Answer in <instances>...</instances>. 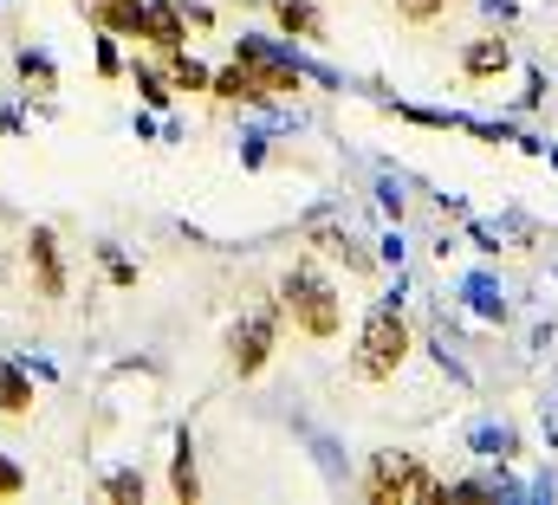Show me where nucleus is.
Masks as SVG:
<instances>
[{
	"label": "nucleus",
	"instance_id": "nucleus-14",
	"mask_svg": "<svg viewBox=\"0 0 558 505\" xmlns=\"http://www.w3.org/2000/svg\"><path fill=\"white\" fill-rule=\"evenodd\" d=\"M131 85H137V98L149 104V111H169V98H175L169 72H162V65H149V59H131Z\"/></svg>",
	"mask_w": 558,
	"mask_h": 505
},
{
	"label": "nucleus",
	"instance_id": "nucleus-10",
	"mask_svg": "<svg viewBox=\"0 0 558 505\" xmlns=\"http://www.w3.org/2000/svg\"><path fill=\"white\" fill-rule=\"evenodd\" d=\"M85 20L111 39H143V0H85Z\"/></svg>",
	"mask_w": 558,
	"mask_h": 505
},
{
	"label": "nucleus",
	"instance_id": "nucleus-9",
	"mask_svg": "<svg viewBox=\"0 0 558 505\" xmlns=\"http://www.w3.org/2000/svg\"><path fill=\"white\" fill-rule=\"evenodd\" d=\"M208 98H215V104H267V85H260L241 59H228V65L208 78Z\"/></svg>",
	"mask_w": 558,
	"mask_h": 505
},
{
	"label": "nucleus",
	"instance_id": "nucleus-3",
	"mask_svg": "<svg viewBox=\"0 0 558 505\" xmlns=\"http://www.w3.org/2000/svg\"><path fill=\"white\" fill-rule=\"evenodd\" d=\"M441 480L422 467L416 454H377L364 473V500L371 505H403V500H435Z\"/></svg>",
	"mask_w": 558,
	"mask_h": 505
},
{
	"label": "nucleus",
	"instance_id": "nucleus-5",
	"mask_svg": "<svg viewBox=\"0 0 558 505\" xmlns=\"http://www.w3.org/2000/svg\"><path fill=\"white\" fill-rule=\"evenodd\" d=\"M26 279H33V292L46 298V305H59L65 292H72V266H65V247H59V234L52 227H26Z\"/></svg>",
	"mask_w": 558,
	"mask_h": 505
},
{
	"label": "nucleus",
	"instance_id": "nucleus-17",
	"mask_svg": "<svg viewBox=\"0 0 558 505\" xmlns=\"http://www.w3.org/2000/svg\"><path fill=\"white\" fill-rule=\"evenodd\" d=\"M143 493H149V480H143L137 467L105 473V500H111V505H143Z\"/></svg>",
	"mask_w": 558,
	"mask_h": 505
},
{
	"label": "nucleus",
	"instance_id": "nucleus-4",
	"mask_svg": "<svg viewBox=\"0 0 558 505\" xmlns=\"http://www.w3.org/2000/svg\"><path fill=\"white\" fill-rule=\"evenodd\" d=\"M274 344H279V305H260V311H247L234 331H228V364H234V377H260L267 364H274Z\"/></svg>",
	"mask_w": 558,
	"mask_h": 505
},
{
	"label": "nucleus",
	"instance_id": "nucleus-19",
	"mask_svg": "<svg viewBox=\"0 0 558 505\" xmlns=\"http://www.w3.org/2000/svg\"><path fill=\"white\" fill-rule=\"evenodd\" d=\"M98 253H105V279H111L118 292H131V285H137V266H131L124 253H111V247H98Z\"/></svg>",
	"mask_w": 558,
	"mask_h": 505
},
{
	"label": "nucleus",
	"instance_id": "nucleus-2",
	"mask_svg": "<svg viewBox=\"0 0 558 505\" xmlns=\"http://www.w3.org/2000/svg\"><path fill=\"white\" fill-rule=\"evenodd\" d=\"M403 357H410V324H403L397 305H377V311L364 318V331H357L351 377L357 382H390L397 370H403Z\"/></svg>",
	"mask_w": 558,
	"mask_h": 505
},
{
	"label": "nucleus",
	"instance_id": "nucleus-16",
	"mask_svg": "<svg viewBox=\"0 0 558 505\" xmlns=\"http://www.w3.org/2000/svg\"><path fill=\"white\" fill-rule=\"evenodd\" d=\"M461 72H468V78H494V72H507V39H474V46L461 52Z\"/></svg>",
	"mask_w": 558,
	"mask_h": 505
},
{
	"label": "nucleus",
	"instance_id": "nucleus-13",
	"mask_svg": "<svg viewBox=\"0 0 558 505\" xmlns=\"http://www.w3.org/2000/svg\"><path fill=\"white\" fill-rule=\"evenodd\" d=\"M274 20L286 39H325V13L312 0H274Z\"/></svg>",
	"mask_w": 558,
	"mask_h": 505
},
{
	"label": "nucleus",
	"instance_id": "nucleus-7",
	"mask_svg": "<svg viewBox=\"0 0 558 505\" xmlns=\"http://www.w3.org/2000/svg\"><path fill=\"white\" fill-rule=\"evenodd\" d=\"M156 59H169V52H182L189 46V13H182V0H143V39Z\"/></svg>",
	"mask_w": 558,
	"mask_h": 505
},
{
	"label": "nucleus",
	"instance_id": "nucleus-11",
	"mask_svg": "<svg viewBox=\"0 0 558 505\" xmlns=\"http://www.w3.org/2000/svg\"><path fill=\"white\" fill-rule=\"evenodd\" d=\"M13 78H20L26 98H52V91H59V65H52V52H39V46H20V52H13Z\"/></svg>",
	"mask_w": 558,
	"mask_h": 505
},
{
	"label": "nucleus",
	"instance_id": "nucleus-1",
	"mask_svg": "<svg viewBox=\"0 0 558 505\" xmlns=\"http://www.w3.org/2000/svg\"><path fill=\"white\" fill-rule=\"evenodd\" d=\"M279 318H292L299 337L331 344V337L344 331V298H338V285H331L312 259H299V266L286 272V285H279Z\"/></svg>",
	"mask_w": 558,
	"mask_h": 505
},
{
	"label": "nucleus",
	"instance_id": "nucleus-20",
	"mask_svg": "<svg viewBox=\"0 0 558 505\" xmlns=\"http://www.w3.org/2000/svg\"><path fill=\"white\" fill-rule=\"evenodd\" d=\"M98 78H124V52L111 33H98Z\"/></svg>",
	"mask_w": 558,
	"mask_h": 505
},
{
	"label": "nucleus",
	"instance_id": "nucleus-12",
	"mask_svg": "<svg viewBox=\"0 0 558 505\" xmlns=\"http://www.w3.org/2000/svg\"><path fill=\"white\" fill-rule=\"evenodd\" d=\"M169 493H175V505H195V500H202V480H195V441H189V428H175V454H169Z\"/></svg>",
	"mask_w": 558,
	"mask_h": 505
},
{
	"label": "nucleus",
	"instance_id": "nucleus-6",
	"mask_svg": "<svg viewBox=\"0 0 558 505\" xmlns=\"http://www.w3.org/2000/svg\"><path fill=\"white\" fill-rule=\"evenodd\" d=\"M234 59H241V65H247V72L267 85V98H292V91L305 85V78H299V65H292V52H279L274 39H254V33H241V39H234Z\"/></svg>",
	"mask_w": 558,
	"mask_h": 505
},
{
	"label": "nucleus",
	"instance_id": "nucleus-21",
	"mask_svg": "<svg viewBox=\"0 0 558 505\" xmlns=\"http://www.w3.org/2000/svg\"><path fill=\"white\" fill-rule=\"evenodd\" d=\"M441 7H448V0H397V13H403L410 26H428V20H441Z\"/></svg>",
	"mask_w": 558,
	"mask_h": 505
},
{
	"label": "nucleus",
	"instance_id": "nucleus-15",
	"mask_svg": "<svg viewBox=\"0 0 558 505\" xmlns=\"http://www.w3.org/2000/svg\"><path fill=\"white\" fill-rule=\"evenodd\" d=\"M162 72H169V85H175V91H189V98H195V91H208V78H215L189 46H182V52H169V59H162Z\"/></svg>",
	"mask_w": 558,
	"mask_h": 505
},
{
	"label": "nucleus",
	"instance_id": "nucleus-18",
	"mask_svg": "<svg viewBox=\"0 0 558 505\" xmlns=\"http://www.w3.org/2000/svg\"><path fill=\"white\" fill-rule=\"evenodd\" d=\"M20 493H26V467L0 447V500H20Z\"/></svg>",
	"mask_w": 558,
	"mask_h": 505
},
{
	"label": "nucleus",
	"instance_id": "nucleus-8",
	"mask_svg": "<svg viewBox=\"0 0 558 505\" xmlns=\"http://www.w3.org/2000/svg\"><path fill=\"white\" fill-rule=\"evenodd\" d=\"M33 408H39L33 370L13 364V357H0V415H7V421H33Z\"/></svg>",
	"mask_w": 558,
	"mask_h": 505
}]
</instances>
